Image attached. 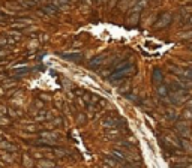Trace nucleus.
I'll return each instance as SVG.
<instances>
[{
    "mask_svg": "<svg viewBox=\"0 0 192 168\" xmlns=\"http://www.w3.org/2000/svg\"><path fill=\"white\" fill-rule=\"evenodd\" d=\"M9 20V17L8 15H5V14H2L0 12V23H3V21H8Z\"/></svg>",
    "mask_w": 192,
    "mask_h": 168,
    "instance_id": "ddd939ff",
    "label": "nucleus"
},
{
    "mask_svg": "<svg viewBox=\"0 0 192 168\" xmlns=\"http://www.w3.org/2000/svg\"><path fill=\"white\" fill-rule=\"evenodd\" d=\"M102 63H104V56H98V57H95V59H92L90 60L89 68H90V69H98Z\"/></svg>",
    "mask_w": 192,
    "mask_h": 168,
    "instance_id": "6e6552de",
    "label": "nucleus"
},
{
    "mask_svg": "<svg viewBox=\"0 0 192 168\" xmlns=\"http://www.w3.org/2000/svg\"><path fill=\"white\" fill-rule=\"evenodd\" d=\"M186 68H188V71H189V74H191V78H192V63L186 65Z\"/></svg>",
    "mask_w": 192,
    "mask_h": 168,
    "instance_id": "2eb2a0df",
    "label": "nucleus"
},
{
    "mask_svg": "<svg viewBox=\"0 0 192 168\" xmlns=\"http://www.w3.org/2000/svg\"><path fill=\"white\" fill-rule=\"evenodd\" d=\"M102 125L105 128H120V126H125V120L122 117H114V116H108L102 120Z\"/></svg>",
    "mask_w": 192,
    "mask_h": 168,
    "instance_id": "7ed1b4c3",
    "label": "nucleus"
},
{
    "mask_svg": "<svg viewBox=\"0 0 192 168\" xmlns=\"http://www.w3.org/2000/svg\"><path fill=\"white\" fill-rule=\"evenodd\" d=\"M176 168H182V167H176Z\"/></svg>",
    "mask_w": 192,
    "mask_h": 168,
    "instance_id": "f3484780",
    "label": "nucleus"
},
{
    "mask_svg": "<svg viewBox=\"0 0 192 168\" xmlns=\"http://www.w3.org/2000/svg\"><path fill=\"white\" fill-rule=\"evenodd\" d=\"M183 119H185V120H192V110L186 108V110L183 111Z\"/></svg>",
    "mask_w": 192,
    "mask_h": 168,
    "instance_id": "f8f14e48",
    "label": "nucleus"
},
{
    "mask_svg": "<svg viewBox=\"0 0 192 168\" xmlns=\"http://www.w3.org/2000/svg\"><path fill=\"white\" fill-rule=\"evenodd\" d=\"M167 119L168 120H177V114H176V111H173V110H170V111H167Z\"/></svg>",
    "mask_w": 192,
    "mask_h": 168,
    "instance_id": "9b49d317",
    "label": "nucleus"
},
{
    "mask_svg": "<svg viewBox=\"0 0 192 168\" xmlns=\"http://www.w3.org/2000/svg\"><path fill=\"white\" fill-rule=\"evenodd\" d=\"M62 57H65V59H71V60H75V62H78L81 60V54H62Z\"/></svg>",
    "mask_w": 192,
    "mask_h": 168,
    "instance_id": "9d476101",
    "label": "nucleus"
},
{
    "mask_svg": "<svg viewBox=\"0 0 192 168\" xmlns=\"http://www.w3.org/2000/svg\"><path fill=\"white\" fill-rule=\"evenodd\" d=\"M162 81H164V74H162V71H161L159 68H155L153 72H152V83L158 87L159 84H162Z\"/></svg>",
    "mask_w": 192,
    "mask_h": 168,
    "instance_id": "423d86ee",
    "label": "nucleus"
},
{
    "mask_svg": "<svg viewBox=\"0 0 192 168\" xmlns=\"http://www.w3.org/2000/svg\"><path fill=\"white\" fill-rule=\"evenodd\" d=\"M188 23H189V26H192V17L189 18V20H188Z\"/></svg>",
    "mask_w": 192,
    "mask_h": 168,
    "instance_id": "dca6fc26",
    "label": "nucleus"
},
{
    "mask_svg": "<svg viewBox=\"0 0 192 168\" xmlns=\"http://www.w3.org/2000/svg\"><path fill=\"white\" fill-rule=\"evenodd\" d=\"M165 101L168 104H174V105L183 104V102L188 101V90L182 89L177 90V92H170V95L165 98Z\"/></svg>",
    "mask_w": 192,
    "mask_h": 168,
    "instance_id": "f03ea898",
    "label": "nucleus"
},
{
    "mask_svg": "<svg viewBox=\"0 0 192 168\" xmlns=\"http://www.w3.org/2000/svg\"><path fill=\"white\" fill-rule=\"evenodd\" d=\"M135 72H137L135 65H132V63H129V62H122L119 66L114 69L113 74L108 77V80L113 81V83H119V81H123V80L135 75Z\"/></svg>",
    "mask_w": 192,
    "mask_h": 168,
    "instance_id": "f257e3e1",
    "label": "nucleus"
},
{
    "mask_svg": "<svg viewBox=\"0 0 192 168\" xmlns=\"http://www.w3.org/2000/svg\"><path fill=\"white\" fill-rule=\"evenodd\" d=\"M186 108H189V110H192V98H189V99L186 101Z\"/></svg>",
    "mask_w": 192,
    "mask_h": 168,
    "instance_id": "4468645a",
    "label": "nucleus"
},
{
    "mask_svg": "<svg viewBox=\"0 0 192 168\" xmlns=\"http://www.w3.org/2000/svg\"><path fill=\"white\" fill-rule=\"evenodd\" d=\"M42 11L45 12V14H50V15H56V14H57V8H54V6H44V8H42Z\"/></svg>",
    "mask_w": 192,
    "mask_h": 168,
    "instance_id": "1a4fd4ad",
    "label": "nucleus"
},
{
    "mask_svg": "<svg viewBox=\"0 0 192 168\" xmlns=\"http://www.w3.org/2000/svg\"><path fill=\"white\" fill-rule=\"evenodd\" d=\"M174 128H176V131H177L182 137H191V128H189V125L186 123V120H183V122H176Z\"/></svg>",
    "mask_w": 192,
    "mask_h": 168,
    "instance_id": "39448f33",
    "label": "nucleus"
},
{
    "mask_svg": "<svg viewBox=\"0 0 192 168\" xmlns=\"http://www.w3.org/2000/svg\"><path fill=\"white\" fill-rule=\"evenodd\" d=\"M171 20H173V15L170 12H164L159 20L155 23V30H161V29H165L168 24H171Z\"/></svg>",
    "mask_w": 192,
    "mask_h": 168,
    "instance_id": "20e7f679",
    "label": "nucleus"
},
{
    "mask_svg": "<svg viewBox=\"0 0 192 168\" xmlns=\"http://www.w3.org/2000/svg\"><path fill=\"white\" fill-rule=\"evenodd\" d=\"M156 93H158V96H161L162 99H165V98L170 95L168 86H165V84H159L158 87H156Z\"/></svg>",
    "mask_w": 192,
    "mask_h": 168,
    "instance_id": "0eeeda50",
    "label": "nucleus"
}]
</instances>
